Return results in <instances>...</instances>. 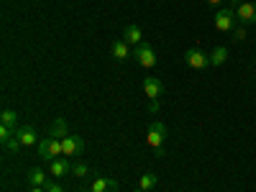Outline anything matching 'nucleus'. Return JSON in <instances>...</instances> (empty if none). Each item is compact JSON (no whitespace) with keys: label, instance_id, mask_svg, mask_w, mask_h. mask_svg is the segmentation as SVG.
Returning a JSON list of instances; mask_svg holds the SVG:
<instances>
[{"label":"nucleus","instance_id":"4","mask_svg":"<svg viewBox=\"0 0 256 192\" xmlns=\"http://www.w3.org/2000/svg\"><path fill=\"white\" fill-rule=\"evenodd\" d=\"M38 156L41 159H46V162H54V159H59V156H64V152H62V141L59 138H44L38 144Z\"/></svg>","mask_w":256,"mask_h":192},{"label":"nucleus","instance_id":"24","mask_svg":"<svg viewBox=\"0 0 256 192\" xmlns=\"http://www.w3.org/2000/svg\"><path fill=\"white\" fill-rule=\"evenodd\" d=\"M152 113H159V100H152V108H148Z\"/></svg>","mask_w":256,"mask_h":192},{"label":"nucleus","instance_id":"2","mask_svg":"<svg viewBox=\"0 0 256 192\" xmlns=\"http://www.w3.org/2000/svg\"><path fill=\"white\" fill-rule=\"evenodd\" d=\"M164 138H166V126L162 123V120H152L148 123V131H146V141H148V146L154 148H164Z\"/></svg>","mask_w":256,"mask_h":192},{"label":"nucleus","instance_id":"19","mask_svg":"<svg viewBox=\"0 0 256 192\" xmlns=\"http://www.w3.org/2000/svg\"><path fill=\"white\" fill-rule=\"evenodd\" d=\"M90 174V166L84 164V162H74L72 164V177H77V180H84Z\"/></svg>","mask_w":256,"mask_h":192},{"label":"nucleus","instance_id":"8","mask_svg":"<svg viewBox=\"0 0 256 192\" xmlns=\"http://www.w3.org/2000/svg\"><path fill=\"white\" fill-rule=\"evenodd\" d=\"M49 172H52V177H54V180H62V177L72 174V159H64V156H59V159L49 162Z\"/></svg>","mask_w":256,"mask_h":192},{"label":"nucleus","instance_id":"28","mask_svg":"<svg viewBox=\"0 0 256 192\" xmlns=\"http://www.w3.org/2000/svg\"><path fill=\"white\" fill-rule=\"evenodd\" d=\"M77 192H90V190H77Z\"/></svg>","mask_w":256,"mask_h":192},{"label":"nucleus","instance_id":"23","mask_svg":"<svg viewBox=\"0 0 256 192\" xmlns=\"http://www.w3.org/2000/svg\"><path fill=\"white\" fill-rule=\"evenodd\" d=\"M46 192H64V190H62L56 182H49V184H46Z\"/></svg>","mask_w":256,"mask_h":192},{"label":"nucleus","instance_id":"21","mask_svg":"<svg viewBox=\"0 0 256 192\" xmlns=\"http://www.w3.org/2000/svg\"><path fill=\"white\" fill-rule=\"evenodd\" d=\"M236 44H241V41H246L248 38V34H246V26H238V28H233V36H230Z\"/></svg>","mask_w":256,"mask_h":192},{"label":"nucleus","instance_id":"7","mask_svg":"<svg viewBox=\"0 0 256 192\" xmlns=\"http://www.w3.org/2000/svg\"><path fill=\"white\" fill-rule=\"evenodd\" d=\"M62 152H64V159H77V156L84 152V141H82L80 136L62 138Z\"/></svg>","mask_w":256,"mask_h":192},{"label":"nucleus","instance_id":"11","mask_svg":"<svg viewBox=\"0 0 256 192\" xmlns=\"http://www.w3.org/2000/svg\"><path fill=\"white\" fill-rule=\"evenodd\" d=\"M123 41H126L128 46H134V49L141 46V44H144V34H141V28L134 26V24H131V26H126V28H123Z\"/></svg>","mask_w":256,"mask_h":192},{"label":"nucleus","instance_id":"18","mask_svg":"<svg viewBox=\"0 0 256 192\" xmlns=\"http://www.w3.org/2000/svg\"><path fill=\"white\" fill-rule=\"evenodd\" d=\"M156 184H159V177H156L154 172H146V174L138 180V190H146V192H152Z\"/></svg>","mask_w":256,"mask_h":192},{"label":"nucleus","instance_id":"5","mask_svg":"<svg viewBox=\"0 0 256 192\" xmlns=\"http://www.w3.org/2000/svg\"><path fill=\"white\" fill-rule=\"evenodd\" d=\"M134 59L141 64L144 70H154L156 67V52H154V46H148V44H141V46H136L134 49Z\"/></svg>","mask_w":256,"mask_h":192},{"label":"nucleus","instance_id":"26","mask_svg":"<svg viewBox=\"0 0 256 192\" xmlns=\"http://www.w3.org/2000/svg\"><path fill=\"white\" fill-rule=\"evenodd\" d=\"M208 3H210V6H220V0H208Z\"/></svg>","mask_w":256,"mask_h":192},{"label":"nucleus","instance_id":"17","mask_svg":"<svg viewBox=\"0 0 256 192\" xmlns=\"http://www.w3.org/2000/svg\"><path fill=\"white\" fill-rule=\"evenodd\" d=\"M0 123L8 126V128H13V131H18V113L10 110V108H6L3 113H0Z\"/></svg>","mask_w":256,"mask_h":192},{"label":"nucleus","instance_id":"13","mask_svg":"<svg viewBox=\"0 0 256 192\" xmlns=\"http://www.w3.org/2000/svg\"><path fill=\"white\" fill-rule=\"evenodd\" d=\"M16 136H18V141L24 144V146H36V131L31 126H20L18 131H16Z\"/></svg>","mask_w":256,"mask_h":192},{"label":"nucleus","instance_id":"6","mask_svg":"<svg viewBox=\"0 0 256 192\" xmlns=\"http://www.w3.org/2000/svg\"><path fill=\"white\" fill-rule=\"evenodd\" d=\"M233 10H236V20H241V26H256V3L244 0Z\"/></svg>","mask_w":256,"mask_h":192},{"label":"nucleus","instance_id":"9","mask_svg":"<svg viewBox=\"0 0 256 192\" xmlns=\"http://www.w3.org/2000/svg\"><path fill=\"white\" fill-rule=\"evenodd\" d=\"M144 92L148 100H159L164 95V84L159 77H144Z\"/></svg>","mask_w":256,"mask_h":192},{"label":"nucleus","instance_id":"29","mask_svg":"<svg viewBox=\"0 0 256 192\" xmlns=\"http://www.w3.org/2000/svg\"><path fill=\"white\" fill-rule=\"evenodd\" d=\"M136 192H146V190H136Z\"/></svg>","mask_w":256,"mask_h":192},{"label":"nucleus","instance_id":"10","mask_svg":"<svg viewBox=\"0 0 256 192\" xmlns=\"http://www.w3.org/2000/svg\"><path fill=\"white\" fill-rule=\"evenodd\" d=\"M110 54L118 59V62H126V59H134V46H128L123 38H116L113 46H110Z\"/></svg>","mask_w":256,"mask_h":192},{"label":"nucleus","instance_id":"15","mask_svg":"<svg viewBox=\"0 0 256 192\" xmlns=\"http://www.w3.org/2000/svg\"><path fill=\"white\" fill-rule=\"evenodd\" d=\"M28 182H31V187H46L49 184L44 169H31V172H28Z\"/></svg>","mask_w":256,"mask_h":192},{"label":"nucleus","instance_id":"22","mask_svg":"<svg viewBox=\"0 0 256 192\" xmlns=\"http://www.w3.org/2000/svg\"><path fill=\"white\" fill-rule=\"evenodd\" d=\"M6 148H8V152H13V154H18L20 148H24V144L18 141V136H13V138H10V141L6 144Z\"/></svg>","mask_w":256,"mask_h":192},{"label":"nucleus","instance_id":"20","mask_svg":"<svg viewBox=\"0 0 256 192\" xmlns=\"http://www.w3.org/2000/svg\"><path fill=\"white\" fill-rule=\"evenodd\" d=\"M16 136V131H13V128H8V126H3V123H0V141H3V146L10 141Z\"/></svg>","mask_w":256,"mask_h":192},{"label":"nucleus","instance_id":"1","mask_svg":"<svg viewBox=\"0 0 256 192\" xmlns=\"http://www.w3.org/2000/svg\"><path fill=\"white\" fill-rule=\"evenodd\" d=\"M182 59H184V64L190 70H198V72L210 67V54H205L202 49H187Z\"/></svg>","mask_w":256,"mask_h":192},{"label":"nucleus","instance_id":"25","mask_svg":"<svg viewBox=\"0 0 256 192\" xmlns=\"http://www.w3.org/2000/svg\"><path fill=\"white\" fill-rule=\"evenodd\" d=\"M31 192H46V187H34Z\"/></svg>","mask_w":256,"mask_h":192},{"label":"nucleus","instance_id":"3","mask_svg":"<svg viewBox=\"0 0 256 192\" xmlns=\"http://www.w3.org/2000/svg\"><path fill=\"white\" fill-rule=\"evenodd\" d=\"M212 20H216V28L220 34H233V28H236V10L233 8H220Z\"/></svg>","mask_w":256,"mask_h":192},{"label":"nucleus","instance_id":"12","mask_svg":"<svg viewBox=\"0 0 256 192\" xmlns=\"http://www.w3.org/2000/svg\"><path fill=\"white\" fill-rule=\"evenodd\" d=\"M49 136L52 138H67L70 136V126H67V120H64V118H56L52 126H49Z\"/></svg>","mask_w":256,"mask_h":192},{"label":"nucleus","instance_id":"16","mask_svg":"<svg viewBox=\"0 0 256 192\" xmlns=\"http://www.w3.org/2000/svg\"><path fill=\"white\" fill-rule=\"evenodd\" d=\"M228 62V49L226 46H218V49H212L210 54V67H220V64Z\"/></svg>","mask_w":256,"mask_h":192},{"label":"nucleus","instance_id":"27","mask_svg":"<svg viewBox=\"0 0 256 192\" xmlns=\"http://www.w3.org/2000/svg\"><path fill=\"white\" fill-rule=\"evenodd\" d=\"M230 3H233V6H238V3H244V0H230Z\"/></svg>","mask_w":256,"mask_h":192},{"label":"nucleus","instance_id":"14","mask_svg":"<svg viewBox=\"0 0 256 192\" xmlns=\"http://www.w3.org/2000/svg\"><path fill=\"white\" fill-rule=\"evenodd\" d=\"M116 190H118V184L113 180H108V177H98L92 182V187H90V192H116Z\"/></svg>","mask_w":256,"mask_h":192}]
</instances>
